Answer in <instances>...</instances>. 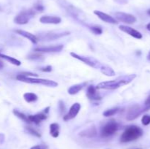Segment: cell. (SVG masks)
Masks as SVG:
<instances>
[{
    "instance_id": "cell-35",
    "label": "cell",
    "mask_w": 150,
    "mask_h": 149,
    "mask_svg": "<svg viewBox=\"0 0 150 149\" xmlns=\"http://www.w3.org/2000/svg\"><path fill=\"white\" fill-rule=\"evenodd\" d=\"M3 67H4V63H3L2 61H1V60H0V70H1V69H2Z\"/></svg>"
},
{
    "instance_id": "cell-34",
    "label": "cell",
    "mask_w": 150,
    "mask_h": 149,
    "mask_svg": "<svg viewBox=\"0 0 150 149\" xmlns=\"http://www.w3.org/2000/svg\"><path fill=\"white\" fill-rule=\"evenodd\" d=\"M4 138H5V137H4V134H0V144H2L4 143Z\"/></svg>"
},
{
    "instance_id": "cell-18",
    "label": "cell",
    "mask_w": 150,
    "mask_h": 149,
    "mask_svg": "<svg viewBox=\"0 0 150 149\" xmlns=\"http://www.w3.org/2000/svg\"><path fill=\"white\" fill-rule=\"evenodd\" d=\"M97 134L96 129L95 127H92L89 129H86L84 131H81L80 133V135L81 137H93Z\"/></svg>"
},
{
    "instance_id": "cell-8",
    "label": "cell",
    "mask_w": 150,
    "mask_h": 149,
    "mask_svg": "<svg viewBox=\"0 0 150 149\" xmlns=\"http://www.w3.org/2000/svg\"><path fill=\"white\" fill-rule=\"evenodd\" d=\"M115 17L117 20L127 24H133L136 22V18L134 15L128 13H122V12H117L115 13Z\"/></svg>"
},
{
    "instance_id": "cell-14",
    "label": "cell",
    "mask_w": 150,
    "mask_h": 149,
    "mask_svg": "<svg viewBox=\"0 0 150 149\" xmlns=\"http://www.w3.org/2000/svg\"><path fill=\"white\" fill-rule=\"evenodd\" d=\"M40 22L45 24H59L62 22V19L57 16L44 15L40 18Z\"/></svg>"
},
{
    "instance_id": "cell-16",
    "label": "cell",
    "mask_w": 150,
    "mask_h": 149,
    "mask_svg": "<svg viewBox=\"0 0 150 149\" xmlns=\"http://www.w3.org/2000/svg\"><path fill=\"white\" fill-rule=\"evenodd\" d=\"M15 32L17 34H18L19 35H21V36L24 37L25 38L29 39V40H30L33 44L38 43V38L37 37V36H35V34H33L30 33V32H26V31L21 30V29H18V30H16Z\"/></svg>"
},
{
    "instance_id": "cell-19",
    "label": "cell",
    "mask_w": 150,
    "mask_h": 149,
    "mask_svg": "<svg viewBox=\"0 0 150 149\" xmlns=\"http://www.w3.org/2000/svg\"><path fill=\"white\" fill-rule=\"evenodd\" d=\"M86 84V83H79V84L74 85V86H72L71 87L69 88L68 89V93L71 95L76 94V93H79L82 89L85 86V85Z\"/></svg>"
},
{
    "instance_id": "cell-30",
    "label": "cell",
    "mask_w": 150,
    "mask_h": 149,
    "mask_svg": "<svg viewBox=\"0 0 150 149\" xmlns=\"http://www.w3.org/2000/svg\"><path fill=\"white\" fill-rule=\"evenodd\" d=\"M40 70L42 72H49L52 70V67L51 66H47L45 67H41Z\"/></svg>"
},
{
    "instance_id": "cell-13",
    "label": "cell",
    "mask_w": 150,
    "mask_h": 149,
    "mask_svg": "<svg viewBox=\"0 0 150 149\" xmlns=\"http://www.w3.org/2000/svg\"><path fill=\"white\" fill-rule=\"evenodd\" d=\"M119 29H120L122 32H125V33L128 34L130 36L133 37L134 38L136 39H142V34H141V32H139V31L136 30V29H133V28L130 27V26H125V25H121V26H119Z\"/></svg>"
},
{
    "instance_id": "cell-39",
    "label": "cell",
    "mask_w": 150,
    "mask_h": 149,
    "mask_svg": "<svg viewBox=\"0 0 150 149\" xmlns=\"http://www.w3.org/2000/svg\"><path fill=\"white\" fill-rule=\"evenodd\" d=\"M136 149H139V148H136Z\"/></svg>"
},
{
    "instance_id": "cell-21",
    "label": "cell",
    "mask_w": 150,
    "mask_h": 149,
    "mask_svg": "<svg viewBox=\"0 0 150 149\" xmlns=\"http://www.w3.org/2000/svg\"><path fill=\"white\" fill-rule=\"evenodd\" d=\"M0 58H3V59L6 60L7 61H8L10 64H13V65L16 66H20L21 64V62L19 60L16 59V58H13V57L5 55V54H3L0 53Z\"/></svg>"
},
{
    "instance_id": "cell-36",
    "label": "cell",
    "mask_w": 150,
    "mask_h": 149,
    "mask_svg": "<svg viewBox=\"0 0 150 149\" xmlns=\"http://www.w3.org/2000/svg\"><path fill=\"white\" fill-rule=\"evenodd\" d=\"M146 28H147L148 30H149V32H150V23H148L147 26H146Z\"/></svg>"
},
{
    "instance_id": "cell-10",
    "label": "cell",
    "mask_w": 150,
    "mask_h": 149,
    "mask_svg": "<svg viewBox=\"0 0 150 149\" xmlns=\"http://www.w3.org/2000/svg\"><path fill=\"white\" fill-rule=\"evenodd\" d=\"M70 34V32H48L46 33L45 34L42 35L40 37L41 39L42 40L45 41H50V40H54V39H57L58 38L62 37L67 36V35Z\"/></svg>"
},
{
    "instance_id": "cell-5",
    "label": "cell",
    "mask_w": 150,
    "mask_h": 149,
    "mask_svg": "<svg viewBox=\"0 0 150 149\" xmlns=\"http://www.w3.org/2000/svg\"><path fill=\"white\" fill-rule=\"evenodd\" d=\"M118 128V124L114 120H111L103 127L101 129V136L103 137H110L115 134Z\"/></svg>"
},
{
    "instance_id": "cell-20",
    "label": "cell",
    "mask_w": 150,
    "mask_h": 149,
    "mask_svg": "<svg viewBox=\"0 0 150 149\" xmlns=\"http://www.w3.org/2000/svg\"><path fill=\"white\" fill-rule=\"evenodd\" d=\"M50 134L55 138L59 137V125L58 124L53 123L50 125Z\"/></svg>"
},
{
    "instance_id": "cell-9",
    "label": "cell",
    "mask_w": 150,
    "mask_h": 149,
    "mask_svg": "<svg viewBox=\"0 0 150 149\" xmlns=\"http://www.w3.org/2000/svg\"><path fill=\"white\" fill-rule=\"evenodd\" d=\"M81 110V104L79 103H75L73 104L71 106V108L69 110V112L63 117V119L64 121H67L69 120L73 119L75 117H76V115L79 114V111Z\"/></svg>"
},
{
    "instance_id": "cell-25",
    "label": "cell",
    "mask_w": 150,
    "mask_h": 149,
    "mask_svg": "<svg viewBox=\"0 0 150 149\" xmlns=\"http://www.w3.org/2000/svg\"><path fill=\"white\" fill-rule=\"evenodd\" d=\"M120 110L118 108H112V109H109L105 110V112H103V115L105 117H109V116H112V115H115L116 113L118 112V111Z\"/></svg>"
},
{
    "instance_id": "cell-24",
    "label": "cell",
    "mask_w": 150,
    "mask_h": 149,
    "mask_svg": "<svg viewBox=\"0 0 150 149\" xmlns=\"http://www.w3.org/2000/svg\"><path fill=\"white\" fill-rule=\"evenodd\" d=\"M13 113H14V115H16L18 118H19L20 119L23 120V121H25V122L30 123V121H29V117H28L27 115H25V114L22 113V112H19L18 110H13Z\"/></svg>"
},
{
    "instance_id": "cell-22",
    "label": "cell",
    "mask_w": 150,
    "mask_h": 149,
    "mask_svg": "<svg viewBox=\"0 0 150 149\" xmlns=\"http://www.w3.org/2000/svg\"><path fill=\"white\" fill-rule=\"evenodd\" d=\"M23 98H24L25 101L28 103H32V102H35L38 100V96L35 93H31V92H27L23 94Z\"/></svg>"
},
{
    "instance_id": "cell-7",
    "label": "cell",
    "mask_w": 150,
    "mask_h": 149,
    "mask_svg": "<svg viewBox=\"0 0 150 149\" xmlns=\"http://www.w3.org/2000/svg\"><path fill=\"white\" fill-rule=\"evenodd\" d=\"M70 55H71L73 58L80 60L81 61L85 63L86 64L89 65V67H93V68H98V67H100V64L99 61H98V60L95 59V58H92V57L79 55V54L75 53H71Z\"/></svg>"
},
{
    "instance_id": "cell-32",
    "label": "cell",
    "mask_w": 150,
    "mask_h": 149,
    "mask_svg": "<svg viewBox=\"0 0 150 149\" xmlns=\"http://www.w3.org/2000/svg\"><path fill=\"white\" fill-rule=\"evenodd\" d=\"M144 106L146 107L147 109H150V94L148 96V97L146 98V101H145V103H144Z\"/></svg>"
},
{
    "instance_id": "cell-12",
    "label": "cell",
    "mask_w": 150,
    "mask_h": 149,
    "mask_svg": "<svg viewBox=\"0 0 150 149\" xmlns=\"http://www.w3.org/2000/svg\"><path fill=\"white\" fill-rule=\"evenodd\" d=\"M94 13H95L100 19H101L103 21L105 22V23H112V24H117V23H118L117 20H116L114 18L109 15L106 14V13H103V12L99 11V10H95V11H94Z\"/></svg>"
},
{
    "instance_id": "cell-27",
    "label": "cell",
    "mask_w": 150,
    "mask_h": 149,
    "mask_svg": "<svg viewBox=\"0 0 150 149\" xmlns=\"http://www.w3.org/2000/svg\"><path fill=\"white\" fill-rule=\"evenodd\" d=\"M90 29H91V31H92V32L95 34L98 35V34H101L103 33L102 28L99 26H92V27L90 28Z\"/></svg>"
},
{
    "instance_id": "cell-26",
    "label": "cell",
    "mask_w": 150,
    "mask_h": 149,
    "mask_svg": "<svg viewBox=\"0 0 150 149\" xmlns=\"http://www.w3.org/2000/svg\"><path fill=\"white\" fill-rule=\"evenodd\" d=\"M26 130L27 131V132H29V134H32V135L36 136V137H41V134H40V133L38 132L37 130H35V129L32 128V127H26Z\"/></svg>"
},
{
    "instance_id": "cell-3",
    "label": "cell",
    "mask_w": 150,
    "mask_h": 149,
    "mask_svg": "<svg viewBox=\"0 0 150 149\" xmlns=\"http://www.w3.org/2000/svg\"><path fill=\"white\" fill-rule=\"evenodd\" d=\"M16 79L18 80H20V81L24 82V83H32V84H40L48 86V87H57V86H58V83L57 82L54 81V80L41 78H32V77L21 75V74L17 75Z\"/></svg>"
},
{
    "instance_id": "cell-33",
    "label": "cell",
    "mask_w": 150,
    "mask_h": 149,
    "mask_svg": "<svg viewBox=\"0 0 150 149\" xmlns=\"http://www.w3.org/2000/svg\"><path fill=\"white\" fill-rule=\"evenodd\" d=\"M30 149H47V147L43 145H38L31 148Z\"/></svg>"
},
{
    "instance_id": "cell-38",
    "label": "cell",
    "mask_w": 150,
    "mask_h": 149,
    "mask_svg": "<svg viewBox=\"0 0 150 149\" xmlns=\"http://www.w3.org/2000/svg\"><path fill=\"white\" fill-rule=\"evenodd\" d=\"M147 13H148V15H150V9H149V10H148Z\"/></svg>"
},
{
    "instance_id": "cell-4",
    "label": "cell",
    "mask_w": 150,
    "mask_h": 149,
    "mask_svg": "<svg viewBox=\"0 0 150 149\" xmlns=\"http://www.w3.org/2000/svg\"><path fill=\"white\" fill-rule=\"evenodd\" d=\"M35 15V12L34 10H23L15 17L14 22L18 25L26 24Z\"/></svg>"
},
{
    "instance_id": "cell-11",
    "label": "cell",
    "mask_w": 150,
    "mask_h": 149,
    "mask_svg": "<svg viewBox=\"0 0 150 149\" xmlns=\"http://www.w3.org/2000/svg\"><path fill=\"white\" fill-rule=\"evenodd\" d=\"M64 46L62 45H54V46L48 47H39L35 49V51L40 53H57L60 52L63 49Z\"/></svg>"
},
{
    "instance_id": "cell-37",
    "label": "cell",
    "mask_w": 150,
    "mask_h": 149,
    "mask_svg": "<svg viewBox=\"0 0 150 149\" xmlns=\"http://www.w3.org/2000/svg\"><path fill=\"white\" fill-rule=\"evenodd\" d=\"M147 59L149 60V61H150V51H149V54H148V56H147Z\"/></svg>"
},
{
    "instance_id": "cell-17",
    "label": "cell",
    "mask_w": 150,
    "mask_h": 149,
    "mask_svg": "<svg viewBox=\"0 0 150 149\" xmlns=\"http://www.w3.org/2000/svg\"><path fill=\"white\" fill-rule=\"evenodd\" d=\"M29 120L30 123H35L36 124H39L41 121H44L47 118L46 113L44 112H40V113L35 114L34 115H29Z\"/></svg>"
},
{
    "instance_id": "cell-15",
    "label": "cell",
    "mask_w": 150,
    "mask_h": 149,
    "mask_svg": "<svg viewBox=\"0 0 150 149\" xmlns=\"http://www.w3.org/2000/svg\"><path fill=\"white\" fill-rule=\"evenodd\" d=\"M86 96L91 100L97 101V100H100L102 99L101 96L100 95L99 92L97 91V89L94 87L93 86H90L88 87L87 92H86Z\"/></svg>"
},
{
    "instance_id": "cell-23",
    "label": "cell",
    "mask_w": 150,
    "mask_h": 149,
    "mask_svg": "<svg viewBox=\"0 0 150 149\" xmlns=\"http://www.w3.org/2000/svg\"><path fill=\"white\" fill-rule=\"evenodd\" d=\"M101 72L103 74H105L107 76H114L115 75V72L111 67L108 66H101L100 67Z\"/></svg>"
},
{
    "instance_id": "cell-1",
    "label": "cell",
    "mask_w": 150,
    "mask_h": 149,
    "mask_svg": "<svg viewBox=\"0 0 150 149\" xmlns=\"http://www.w3.org/2000/svg\"><path fill=\"white\" fill-rule=\"evenodd\" d=\"M136 77V74H130V75L125 76L120 79L110 81L102 82L99 83L96 86L97 89H108V90H114V89H118L121 86H125V85L130 83L132 80H134Z\"/></svg>"
},
{
    "instance_id": "cell-6",
    "label": "cell",
    "mask_w": 150,
    "mask_h": 149,
    "mask_svg": "<svg viewBox=\"0 0 150 149\" xmlns=\"http://www.w3.org/2000/svg\"><path fill=\"white\" fill-rule=\"evenodd\" d=\"M147 108L145 106L142 107L139 105H134L129 109L127 114V119L128 121H133L145 111H147Z\"/></svg>"
},
{
    "instance_id": "cell-2",
    "label": "cell",
    "mask_w": 150,
    "mask_h": 149,
    "mask_svg": "<svg viewBox=\"0 0 150 149\" xmlns=\"http://www.w3.org/2000/svg\"><path fill=\"white\" fill-rule=\"evenodd\" d=\"M143 135V130L142 128L137 126H130L126 129L120 137V142L123 143H129L133 141Z\"/></svg>"
},
{
    "instance_id": "cell-31",
    "label": "cell",
    "mask_w": 150,
    "mask_h": 149,
    "mask_svg": "<svg viewBox=\"0 0 150 149\" xmlns=\"http://www.w3.org/2000/svg\"><path fill=\"white\" fill-rule=\"evenodd\" d=\"M42 56L40 55H38V54H33V55H31L29 56L28 58L29 59H32V60H35V59H40V58H42Z\"/></svg>"
},
{
    "instance_id": "cell-28",
    "label": "cell",
    "mask_w": 150,
    "mask_h": 149,
    "mask_svg": "<svg viewBox=\"0 0 150 149\" xmlns=\"http://www.w3.org/2000/svg\"><path fill=\"white\" fill-rule=\"evenodd\" d=\"M142 122L143 124V125L144 126H147L150 124V115H145L142 117Z\"/></svg>"
},
{
    "instance_id": "cell-29",
    "label": "cell",
    "mask_w": 150,
    "mask_h": 149,
    "mask_svg": "<svg viewBox=\"0 0 150 149\" xmlns=\"http://www.w3.org/2000/svg\"><path fill=\"white\" fill-rule=\"evenodd\" d=\"M33 10H35V12H42L44 10V7H43V6L41 5V4H37L35 6V7H34Z\"/></svg>"
}]
</instances>
